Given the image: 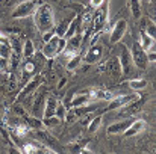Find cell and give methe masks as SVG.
I'll return each instance as SVG.
<instances>
[{"instance_id":"29","label":"cell","mask_w":156,"mask_h":154,"mask_svg":"<svg viewBox=\"0 0 156 154\" xmlns=\"http://www.w3.org/2000/svg\"><path fill=\"white\" fill-rule=\"evenodd\" d=\"M100 125H102V116H99V115L91 116V119H90V122H88V130H90L91 133H96V132L100 128Z\"/></svg>"},{"instance_id":"10","label":"cell","mask_w":156,"mask_h":154,"mask_svg":"<svg viewBox=\"0 0 156 154\" xmlns=\"http://www.w3.org/2000/svg\"><path fill=\"white\" fill-rule=\"evenodd\" d=\"M126 32H127V21L126 20H118L114 24V27L109 33V43L111 44H118L124 38Z\"/></svg>"},{"instance_id":"31","label":"cell","mask_w":156,"mask_h":154,"mask_svg":"<svg viewBox=\"0 0 156 154\" xmlns=\"http://www.w3.org/2000/svg\"><path fill=\"white\" fill-rule=\"evenodd\" d=\"M21 151H24V153H38V151H50V150L46 148V147H37L34 144H24L21 147Z\"/></svg>"},{"instance_id":"18","label":"cell","mask_w":156,"mask_h":154,"mask_svg":"<svg viewBox=\"0 0 156 154\" xmlns=\"http://www.w3.org/2000/svg\"><path fill=\"white\" fill-rule=\"evenodd\" d=\"M58 106H59V100L56 97H53V95H47L46 107H44V116L43 118L55 116L56 115V110H58Z\"/></svg>"},{"instance_id":"25","label":"cell","mask_w":156,"mask_h":154,"mask_svg":"<svg viewBox=\"0 0 156 154\" xmlns=\"http://www.w3.org/2000/svg\"><path fill=\"white\" fill-rule=\"evenodd\" d=\"M127 85H129V88H130L132 91L140 92V91L146 89L149 83H147V80H146V79H130V80L127 82Z\"/></svg>"},{"instance_id":"6","label":"cell","mask_w":156,"mask_h":154,"mask_svg":"<svg viewBox=\"0 0 156 154\" xmlns=\"http://www.w3.org/2000/svg\"><path fill=\"white\" fill-rule=\"evenodd\" d=\"M130 54H132V59H133V63L138 70L144 71L149 65V57H147V51L141 47V44L138 41H133L132 44V49H130Z\"/></svg>"},{"instance_id":"33","label":"cell","mask_w":156,"mask_h":154,"mask_svg":"<svg viewBox=\"0 0 156 154\" xmlns=\"http://www.w3.org/2000/svg\"><path fill=\"white\" fill-rule=\"evenodd\" d=\"M74 92H76V89H71V91H68V92H67V95H65V97H64V100H62V104H64L67 109H71V101H73Z\"/></svg>"},{"instance_id":"27","label":"cell","mask_w":156,"mask_h":154,"mask_svg":"<svg viewBox=\"0 0 156 154\" xmlns=\"http://www.w3.org/2000/svg\"><path fill=\"white\" fill-rule=\"evenodd\" d=\"M129 9L135 20L141 18V2L140 0H129Z\"/></svg>"},{"instance_id":"35","label":"cell","mask_w":156,"mask_h":154,"mask_svg":"<svg viewBox=\"0 0 156 154\" xmlns=\"http://www.w3.org/2000/svg\"><path fill=\"white\" fill-rule=\"evenodd\" d=\"M65 83H67V77H61V79H59V83H58V86H56V89L61 91V89L65 86Z\"/></svg>"},{"instance_id":"28","label":"cell","mask_w":156,"mask_h":154,"mask_svg":"<svg viewBox=\"0 0 156 154\" xmlns=\"http://www.w3.org/2000/svg\"><path fill=\"white\" fill-rule=\"evenodd\" d=\"M62 122V119L59 118V116H49V118H43V124H44V127L46 128H55V127H58L59 124Z\"/></svg>"},{"instance_id":"13","label":"cell","mask_w":156,"mask_h":154,"mask_svg":"<svg viewBox=\"0 0 156 154\" xmlns=\"http://www.w3.org/2000/svg\"><path fill=\"white\" fill-rule=\"evenodd\" d=\"M102 54H103V46L94 43V44H90V49L87 51V54L83 56V60L87 63H96L100 60Z\"/></svg>"},{"instance_id":"3","label":"cell","mask_w":156,"mask_h":154,"mask_svg":"<svg viewBox=\"0 0 156 154\" xmlns=\"http://www.w3.org/2000/svg\"><path fill=\"white\" fill-rule=\"evenodd\" d=\"M109 20V0H106L100 8H97L93 14V21H91V32L94 33H100L103 30Z\"/></svg>"},{"instance_id":"22","label":"cell","mask_w":156,"mask_h":154,"mask_svg":"<svg viewBox=\"0 0 156 154\" xmlns=\"http://www.w3.org/2000/svg\"><path fill=\"white\" fill-rule=\"evenodd\" d=\"M155 43L156 41L149 35V33H147V32H146V30H144V29L140 30V44H141V47H143L144 50L149 51L153 46H155Z\"/></svg>"},{"instance_id":"20","label":"cell","mask_w":156,"mask_h":154,"mask_svg":"<svg viewBox=\"0 0 156 154\" xmlns=\"http://www.w3.org/2000/svg\"><path fill=\"white\" fill-rule=\"evenodd\" d=\"M0 136L3 139H6L9 144H12V139H11V133H9V124H8V118L6 115L0 110Z\"/></svg>"},{"instance_id":"1","label":"cell","mask_w":156,"mask_h":154,"mask_svg":"<svg viewBox=\"0 0 156 154\" xmlns=\"http://www.w3.org/2000/svg\"><path fill=\"white\" fill-rule=\"evenodd\" d=\"M34 23L41 35L55 30V17L53 9L49 3H40L37 11L34 12Z\"/></svg>"},{"instance_id":"36","label":"cell","mask_w":156,"mask_h":154,"mask_svg":"<svg viewBox=\"0 0 156 154\" xmlns=\"http://www.w3.org/2000/svg\"><path fill=\"white\" fill-rule=\"evenodd\" d=\"M149 62H156V51H147Z\"/></svg>"},{"instance_id":"24","label":"cell","mask_w":156,"mask_h":154,"mask_svg":"<svg viewBox=\"0 0 156 154\" xmlns=\"http://www.w3.org/2000/svg\"><path fill=\"white\" fill-rule=\"evenodd\" d=\"M35 54H37V49H35L34 41L26 39V41L23 43V59H24V60H26V59H30V57H34Z\"/></svg>"},{"instance_id":"12","label":"cell","mask_w":156,"mask_h":154,"mask_svg":"<svg viewBox=\"0 0 156 154\" xmlns=\"http://www.w3.org/2000/svg\"><path fill=\"white\" fill-rule=\"evenodd\" d=\"M143 104H144V98L138 95L135 100H132L129 104H126L124 107L118 109V110H120V115H121V116H133V115H136V113L141 110Z\"/></svg>"},{"instance_id":"15","label":"cell","mask_w":156,"mask_h":154,"mask_svg":"<svg viewBox=\"0 0 156 154\" xmlns=\"http://www.w3.org/2000/svg\"><path fill=\"white\" fill-rule=\"evenodd\" d=\"M132 121H133V119L129 116L127 119H123V121L114 122V124H111V125L108 127L106 133H108V135H123V133L126 132V128L132 124Z\"/></svg>"},{"instance_id":"11","label":"cell","mask_w":156,"mask_h":154,"mask_svg":"<svg viewBox=\"0 0 156 154\" xmlns=\"http://www.w3.org/2000/svg\"><path fill=\"white\" fill-rule=\"evenodd\" d=\"M46 100H47V94L46 92H38L32 101V106H30V115L37 116V118H41L44 116V107H46Z\"/></svg>"},{"instance_id":"21","label":"cell","mask_w":156,"mask_h":154,"mask_svg":"<svg viewBox=\"0 0 156 154\" xmlns=\"http://www.w3.org/2000/svg\"><path fill=\"white\" fill-rule=\"evenodd\" d=\"M91 101H93V100H91V95H90V92H79V94H74V97H73V101H71V107L85 106V104H90Z\"/></svg>"},{"instance_id":"7","label":"cell","mask_w":156,"mask_h":154,"mask_svg":"<svg viewBox=\"0 0 156 154\" xmlns=\"http://www.w3.org/2000/svg\"><path fill=\"white\" fill-rule=\"evenodd\" d=\"M99 73H108L112 79H120L123 77V70H121V63L118 57H111L108 60H105L103 63L99 65Z\"/></svg>"},{"instance_id":"32","label":"cell","mask_w":156,"mask_h":154,"mask_svg":"<svg viewBox=\"0 0 156 154\" xmlns=\"http://www.w3.org/2000/svg\"><path fill=\"white\" fill-rule=\"evenodd\" d=\"M144 30L153 38L156 41V23L155 21H150V20H147V23H146V27H144Z\"/></svg>"},{"instance_id":"8","label":"cell","mask_w":156,"mask_h":154,"mask_svg":"<svg viewBox=\"0 0 156 154\" xmlns=\"http://www.w3.org/2000/svg\"><path fill=\"white\" fill-rule=\"evenodd\" d=\"M120 63H121V70H123V77H132L135 70V63H133V59H132V54H130V50L124 46H121V51H120Z\"/></svg>"},{"instance_id":"16","label":"cell","mask_w":156,"mask_h":154,"mask_svg":"<svg viewBox=\"0 0 156 154\" xmlns=\"http://www.w3.org/2000/svg\"><path fill=\"white\" fill-rule=\"evenodd\" d=\"M144 130H146V121H144V119H133L132 124H130V125L126 128V132L123 133V136L132 138V136L140 135V133L144 132Z\"/></svg>"},{"instance_id":"4","label":"cell","mask_w":156,"mask_h":154,"mask_svg":"<svg viewBox=\"0 0 156 154\" xmlns=\"http://www.w3.org/2000/svg\"><path fill=\"white\" fill-rule=\"evenodd\" d=\"M38 8V2L37 0H23L20 2L15 9L12 11V18L14 20H21V18H27L30 15H34V12Z\"/></svg>"},{"instance_id":"17","label":"cell","mask_w":156,"mask_h":154,"mask_svg":"<svg viewBox=\"0 0 156 154\" xmlns=\"http://www.w3.org/2000/svg\"><path fill=\"white\" fill-rule=\"evenodd\" d=\"M11 53H12V44H11V39H9L6 35L0 33V57L9 60Z\"/></svg>"},{"instance_id":"19","label":"cell","mask_w":156,"mask_h":154,"mask_svg":"<svg viewBox=\"0 0 156 154\" xmlns=\"http://www.w3.org/2000/svg\"><path fill=\"white\" fill-rule=\"evenodd\" d=\"M37 74V63L30 59H26L23 63V83H26L30 77H34Z\"/></svg>"},{"instance_id":"26","label":"cell","mask_w":156,"mask_h":154,"mask_svg":"<svg viewBox=\"0 0 156 154\" xmlns=\"http://www.w3.org/2000/svg\"><path fill=\"white\" fill-rule=\"evenodd\" d=\"M88 144H90V139H82V141H77V142L68 145V150H70L71 153H85V151H87L85 147H87Z\"/></svg>"},{"instance_id":"14","label":"cell","mask_w":156,"mask_h":154,"mask_svg":"<svg viewBox=\"0 0 156 154\" xmlns=\"http://www.w3.org/2000/svg\"><path fill=\"white\" fill-rule=\"evenodd\" d=\"M32 135L35 136V139H38L40 142H43L44 145H52V148L55 150V145H56V139L50 135L49 130H43V128H37V130H32Z\"/></svg>"},{"instance_id":"30","label":"cell","mask_w":156,"mask_h":154,"mask_svg":"<svg viewBox=\"0 0 156 154\" xmlns=\"http://www.w3.org/2000/svg\"><path fill=\"white\" fill-rule=\"evenodd\" d=\"M82 56H80V53L79 54H74L73 57H70V59H67V70H70V71H73V70H76L77 67H79V63L82 62Z\"/></svg>"},{"instance_id":"9","label":"cell","mask_w":156,"mask_h":154,"mask_svg":"<svg viewBox=\"0 0 156 154\" xmlns=\"http://www.w3.org/2000/svg\"><path fill=\"white\" fill-rule=\"evenodd\" d=\"M136 97H138V95L118 94V95H115L112 100H109V101H108V106H106L105 109H102V112H112V110H118V109L124 107L126 104H129L132 100H135Z\"/></svg>"},{"instance_id":"34","label":"cell","mask_w":156,"mask_h":154,"mask_svg":"<svg viewBox=\"0 0 156 154\" xmlns=\"http://www.w3.org/2000/svg\"><path fill=\"white\" fill-rule=\"evenodd\" d=\"M106 0H90V6L91 8H94V9H97V8H100L102 5H103Z\"/></svg>"},{"instance_id":"23","label":"cell","mask_w":156,"mask_h":154,"mask_svg":"<svg viewBox=\"0 0 156 154\" xmlns=\"http://www.w3.org/2000/svg\"><path fill=\"white\" fill-rule=\"evenodd\" d=\"M23 119H24V122L29 125V128H30V132L32 130H37V128H43L44 127V124H43V119L41 118H37V116H34V115H24L23 116Z\"/></svg>"},{"instance_id":"2","label":"cell","mask_w":156,"mask_h":154,"mask_svg":"<svg viewBox=\"0 0 156 154\" xmlns=\"http://www.w3.org/2000/svg\"><path fill=\"white\" fill-rule=\"evenodd\" d=\"M65 47H67V38L58 36V35L55 33L49 41L44 43L41 53L44 54V57H46L47 60H52L58 54H61L62 51L65 50Z\"/></svg>"},{"instance_id":"5","label":"cell","mask_w":156,"mask_h":154,"mask_svg":"<svg viewBox=\"0 0 156 154\" xmlns=\"http://www.w3.org/2000/svg\"><path fill=\"white\" fill-rule=\"evenodd\" d=\"M41 83H43V74H35L34 77H30V79L24 83V86L20 89V92L17 94V97H15V103L23 101L26 97H29L30 94H34V92L41 86Z\"/></svg>"}]
</instances>
